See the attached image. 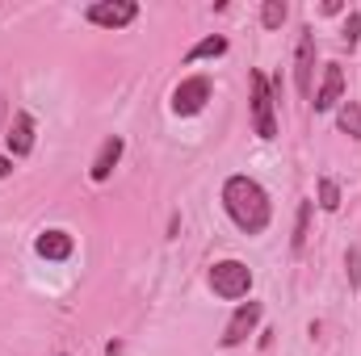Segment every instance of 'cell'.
<instances>
[{
  "label": "cell",
  "instance_id": "obj_3",
  "mask_svg": "<svg viewBox=\"0 0 361 356\" xmlns=\"http://www.w3.org/2000/svg\"><path fill=\"white\" fill-rule=\"evenodd\" d=\"M252 130H257V139H277V122H273V89L269 80H265V72H252Z\"/></svg>",
  "mask_w": 361,
  "mask_h": 356
},
{
  "label": "cell",
  "instance_id": "obj_16",
  "mask_svg": "<svg viewBox=\"0 0 361 356\" xmlns=\"http://www.w3.org/2000/svg\"><path fill=\"white\" fill-rule=\"evenodd\" d=\"M281 21H286V0H265L261 25H265V30H281Z\"/></svg>",
  "mask_w": 361,
  "mask_h": 356
},
{
  "label": "cell",
  "instance_id": "obj_17",
  "mask_svg": "<svg viewBox=\"0 0 361 356\" xmlns=\"http://www.w3.org/2000/svg\"><path fill=\"white\" fill-rule=\"evenodd\" d=\"M361 42V13H349V21H345V46L353 51Z\"/></svg>",
  "mask_w": 361,
  "mask_h": 356
},
{
  "label": "cell",
  "instance_id": "obj_15",
  "mask_svg": "<svg viewBox=\"0 0 361 356\" xmlns=\"http://www.w3.org/2000/svg\"><path fill=\"white\" fill-rule=\"evenodd\" d=\"M319 210H328V214H332V210H341V184H336L332 177L319 180Z\"/></svg>",
  "mask_w": 361,
  "mask_h": 356
},
{
  "label": "cell",
  "instance_id": "obj_18",
  "mask_svg": "<svg viewBox=\"0 0 361 356\" xmlns=\"http://www.w3.org/2000/svg\"><path fill=\"white\" fill-rule=\"evenodd\" d=\"M345 265H349V285L357 289V285H361V252H353V248H349V260H345Z\"/></svg>",
  "mask_w": 361,
  "mask_h": 356
},
{
  "label": "cell",
  "instance_id": "obj_2",
  "mask_svg": "<svg viewBox=\"0 0 361 356\" xmlns=\"http://www.w3.org/2000/svg\"><path fill=\"white\" fill-rule=\"evenodd\" d=\"M210 289H214L219 298L235 302V298H244V293L252 289V268L240 265V260H219V265L210 268Z\"/></svg>",
  "mask_w": 361,
  "mask_h": 356
},
{
  "label": "cell",
  "instance_id": "obj_12",
  "mask_svg": "<svg viewBox=\"0 0 361 356\" xmlns=\"http://www.w3.org/2000/svg\"><path fill=\"white\" fill-rule=\"evenodd\" d=\"M336 126L353 139V143H361V105L357 101H345L341 105V113H336Z\"/></svg>",
  "mask_w": 361,
  "mask_h": 356
},
{
  "label": "cell",
  "instance_id": "obj_11",
  "mask_svg": "<svg viewBox=\"0 0 361 356\" xmlns=\"http://www.w3.org/2000/svg\"><path fill=\"white\" fill-rule=\"evenodd\" d=\"M34 248H38L42 260H68L72 256V235L68 231H42Z\"/></svg>",
  "mask_w": 361,
  "mask_h": 356
},
{
  "label": "cell",
  "instance_id": "obj_19",
  "mask_svg": "<svg viewBox=\"0 0 361 356\" xmlns=\"http://www.w3.org/2000/svg\"><path fill=\"white\" fill-rule=\"evenodd\" d=\"M8 172H13V164H8V160H0V177H8Z\"/></svg>",
  "mask_w": 361,
  "mask_h": 356
},
{
  "label": "cell",
  "instance_id": "obj_13",
  "mask_svg": "<svg viewBox=\"0 0 361 356\" xmlns=\"http://www.w3.org/2000/svg\"><path fill=\"white\" fill-rule=\"evenodd\" d=\"M311 214H315V201H302V205H298V222H294V239H290L294 256L307 248V235H311Z\"/></svg>",
  "mask_w": 361,
  "mask_h": 356
},
{
  "label": "cell",
  "instance_id": "obj_1",
  "mask_svg": "<svg viewBox=\"0 0 361 356\" xmlns=\"http://www.w3.org/2000/svg\"><path fill=\"white\" fill-rule=\"evenodd\" d=\"M223 205H227L231 222H235L244 235H261L273 218L269 193H265L252 177H231L227 180V184H223Z\"/></svg>",
  "mask_w": 361,
  "mask_h": 356
},
{
  "label": "cell",
  "instance_id": "obj_10",
  "mask_svg": "<svg viewBox=\"0 0 361 356\" xmlns=\"http://www.w3.org/2000/svg\"><path fill=\"white\" fill-rule=\"evenodd\" d=\"M118 160H122V139L114 134V139H105L101 143V151H97V160H92V168H89V177L101 184V180H109V172L118 168Z\"/></svg>",
  "mask_w": 361,
  "mask_h": 356
},
{
  "label": "cell",
  "instance_id": "obj_6",
  "mask_svg": "<svg viewBox=\"0 0 361 356\" xmlns=\"http://www.w3.org/2000/svg\"><path fill=\"white\" fill-rule=\"evenodd\" d=\"M135 17H139L135 0H97V4H89V21L92 25H105V30H122Z\"/></svg>",
  "mask_w": 361,
  "mask_h": 356
},
{
  "label": "cell",
  "instance_id": "obj_7",
  "mask_svg": "<svg viewBox=\"0 0 361 356\" xmlns=\"http://www.w3.org/2000/svg\"><path fill=\"white\" fill-rule=\"evenodd\" d=\"M261 314H265V306H261V302H248V306H240V310L231 314L227 331H223V348H240V344H244V340L257 331Z\"/></svg>",
  "mask_w": 361,
  "mask_h": 356
},
{
  "label": "cell",
  "instance_id": "obj_5",
  "mask_svg": "<svg viewBox=\"0 0 361 356\" xmlns=\"http://www.w3.org/2000/svg\"><path fill=\"white\" fill-rule=\"evenodd\" d=\"M206 101H210V80H206V76H189V80H180L177 92H173V113H177V117H193V113L206 109Z\"/></svg>",
  "mask_w": 361,
  "mask_h": 356
},
{
  "label": "cell",
  "instance_id": "obj_9",
  "mask_svg": "<svg viewBox=\"0 0 361 356\" xmlns=\"http://www.w3.org/2000/svg\"><path fill=\"white\" fill-rule=\"evenodd\" d=\"M4 143H8V151H13L17 160L30 155V151H34V117H30V113H13V126H8Z\"/></svg>",
  "mask_w": 361,
  "mask_h": 356
},
{
  "label": "cell",
  "instance_id": "obj_4",
  "mask_svg": "<svg viewBox=\"0 0 361 356\" xmlns=\"http://www.w3.org/2000/svg\"><path fill=\"white\" fill-rule=\"evenodd\" d=\"M294 84H298V96H315V34L302 30L298 34V46H294Z\"/></svg>",
  "mask_w": 361,
  "mask_h": 356
},
{
  "label": "cell",
  "instance_id": "obj_14",
  "mask_svg": "<svg viewBox=\"0 0 361 356\" xmlns=\"http://www.w3.org/2000/svg\"><path fill=\"white\" fill-rule=\"evenodd\" d=\"M223 51H227V38H219V34H214V38H202L185 59H189V63H197V59H214V55H223Z\"/></svg>",
  "mask_w": 361,
  "mask_h": 356
},
{
  "label": "cell",
  "instance_id": "obj_8",
  "mask_svg": "<svg viewBox=\"0 0 361 356\" xmlns=\"http://www.w3.org/2000/svg\"><path fill=\"white\" fill-rule=\"evenodd\" d=\"M336 101H345V72L336 68V63H328L324 68V80H319V89H315V113H324V109H332Z\"/></svg>",
  "mask_w": 361,
  "mask_h": 356
}]
</instances>
